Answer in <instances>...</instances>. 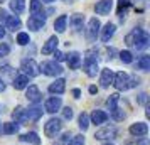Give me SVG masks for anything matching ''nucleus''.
<instances>
[{"label":"nucleus","mask_w":150,"mask_h":145,"mask_svg":"<svg viewBox=\"0 0 150 145\" xmlns=\"http://www.w3.org/2000/svg\"><path fill=\"white\" fill-rule=\"evenodd\" d=\"M149 41H150L149 34H147L145 30H142V29H133V30L125 37L127 46L135 47V49H138V51H142V49L147 47V46H149Z\"/></svg>","instance_id":"1"},{"label":"nucleus","mask_w":150,"mask_h":145,"mask_svg":"<svg viewBox=\"0 0 150 145\" xmlns=\"http://www.w3.org/2000/svg\"><path fill=\"white\" fill-rule=\"evenodd\" d=\"M111 84H115L116 90L122 91V90H128V88H132V86L138 84V79H132L127 73L120 71V73H116L115 76H113V83Z\"/></svg>","instance_id":"2"},{"label":"nucleus","mask_w":150,"mask_h":145,"mask_svg":"<svg viewBox=\"0 0 150 145\" xmlns=\"http://www.w3.org/2000/svg\"><path fill=\"white\" fill-rule=\"evenodd\" d=\"M21 69L24 71V74L27 78H34L37 76L39 73H41V69H39V64L34 61V59H24L21 64Z\"/></svg>","instance_id":"3"},{"label":"nucleus","mask_w":150,"mask_h":145,"mask_svg":"<svg viewBox=\"0 0 150 145\" xmlns=\"http://www.w3.org/2000/svg\"><path fill=\"white\" fill-rule=\"evenodd\" d=\"M61 128H62L61 120H59V118H51L47 123L44 125V133H46V137L54 138L56 135L61 132Z\"/></svg>","instance_id":"4"},{"label":"nucleus","mask_w":150,"mask_h":145,"mask_svg":"<svg viewBox=\"0 0 150 145\" xmlns=\"http://www.w3.org/2000/svg\"><path fill=\"white\" fill-rule=\"evenodd\" d=\"M39 69H42V73H44L46 76H59L62 71H64L56 61L42 62V66H39Z\"/></svg>","instance_id":"5"},{"label":"nucleus","mask_w":150,"mask_h":145,"mask_svg":"<svg viewBox=\"0 0 150 145\" xmlns=\"http://www.w3.org/2000/svg\"><path fill=\"white\" fill-rule=\"evenodd\" d=\"M83 69H84V73H86L89 78H95L96 73H98V62H96V57H93V56H86Z\"/></svg>","instance_id":"6"},{"label":"nucleus","mask_w":150,"mask_h":145,"mask_svg":"<svg viewBox=\"0 0 150 145\" xmlns=\"http://www.w3.org/2000/svg\"><path fill=\"white\" fill-rule=\"evenodd\" d=\"M100 27H101V24H100V21H98L96 17L89 19L88 30H86V37H88V41H95L96 35H98V32H100Z\"/></svg>","instance_id":"7"},{"label":"nucleus","mask_w":150,"mask_h":145,"mask_svg":"<svg viewBox=\"0 0 150 145\" xmlns=\"http://www.w3.org/2000/svg\"><path fill=\"white\" fill-rule=\"evenodd\" d=\"M116 137V128L115 127H105L101 130H98L95 133L96 140H111V138Z\"/></svg>","instance_id":"8"},{"label":"nucleus","mask_w":150,"mask_h":145,"mask_svg":"<svg viewBox=\"0 0 150 145\" xmlns=\"http://www.w3.org/2000/svg\"><path fill=\"white\" fill-rule=\"evenodd\" d=\"M44 24H46V17L44 15H30L27 21V27L30 30H39V29L44 27Z\"/></svg>","instance_id":"9"},{"label":"nucleus","mask_w":150,"mask_h":145,"mask_svg":"<svg viewBox=\"0 0 150 145\" xmlns=\"http://www.w3.org/2000/svg\"><path fill=\"white\" fill-rule=\"evenodd\" d=\"M128 132L133 135V137H145L147 133H149V127H147V123H133L132 127L128 128Z\"/></svg>","instance_id":"10"},{"label":"nucleus","mask_w":150,"mask_h":145,"mask_svg":"<svg viewBox=\"0 0 150 145\" xmlns=\"http://www.w3.org/2000/svg\"><path fill=\"white\" fill-rule=\"evenodd\" d=\"M111 7H113V0H101L95 5V10L98 15H108Z\"/></svg>","instance_id":"11"},{"label":"nucleus","mask_w":150,"mask_h":145,"mask_svg":"<svg viewBox=\"0 0 150 145\" xmlns=\"http://www.w3.org/2000/svg\"><path fill=\"white\" fill-rule=\"evenodd\" d=\"M25 96H27V100L30 101V103H39L41 98H42V95H41V91H39V88H37L35 84H30V86L27 88Z\"/></svg>","instance_id":"12"},{"label":"nucleus","mask_w":150,"mask_h":145,"mask_svg":"<svg viewBox=\"0 0 150 145\" xmlns=\"http://www.w3.org/2000/svg\"><path fill=\"white\" fill-rule=\"evenodd\" d=\"M61 105H62V101H61V98L59 96H52V98H49L47 101H46V111H49V113H56V111L61 108Z\"/></svg>","instance_id":"13"},{"label":"nucleus","mask_w":150,"mask_h":145,"mask_svg":"<svg viewBox=\"0 0 150 145\" xmlns=\"http://www.w3.org/2000/svg\"><path fill=\"white\" fill-rule=\"evenodd\" d=\"M66 90V81L64 79H56L54 83L49 84V93H52V95H62Z\"/></svg>","instance_id":"14"},{"label":"nucleus","mask_w":150,"mask_h":145,"mask_svg":"<svg viewBox=\"0 0 150 145\" xmlns=\"http://www.w3.org/2000/svg\"><path fill=\"white\" fill-rule=\"evenodd\" d=\"M106 120H108V113L103 110H95L91 113V123L95 125H101V123H106Z\"/></svg>","instance_id":"15"},{"label":"nucleus","mask_w":150,"mask_h":145,"mask_svg":"<svg viewBox=\"0 0 150 145\" xmlns=\"http://www.w3.org/2000/svg\"><path fill=\"white\" fill-rule=\"evenodd\" d=\"M113 76H115V74H113V71H111V69H103L101 71V78H100V83H101V86L103 88H108L110 84L113 83Z\"/></svg>","instance_id":"16"},{"label":"nucleus","mask_w":150,"mask_h":145,"mask_svg":"<svg viewBox=\"0 0 150 145\" xmlns=\"http://www.w3.org/2000/svg\"><path fill=\"white\" fill-rule=\"evenodd\" d=\"M4 19H5V27L10 29V30H15V29L21 27V19L17 17V15H4Z\"/></svg>","instance_id":"17"},{"label":"nucleus","mask_w":150,"mask_h":145,"mask_svg":"<svg viewBox=\"0 0 150 145\" xmlns=\"http://www.w3.org/2000/svg\"><path fill=\"white\" fill-rule=\"evenodd\" d=\"M57 44H59V39H57L56 35L49 37L47 42H46V46L42 47V52H44V54H51V52H54L56 49H57Z\"/></svg>","instance_id":"18"},{"label":"nucleus","mask_w":150,"mask_h":145,"mask_svg":"<svg viewBox=\"0 0 150 145\" xmlns=\"http://www.w3.org/2000/svg\"><path fill=\"white\" fill-rule=\"evenodd\" d=\"M21 138V142H25V144H32V145H41V138L35 132H29V133H24Z\"/></svg>","instance_id":"19"},{"label":"nucleus","mask_w":150,"mask_h":145,"mask_svg":"<svg viewBox=\"0 0 150 145\" xmlns=\"http://www.w3.org/2000/svg\"><path fill=\"white\" fill-rule=\"evenodd\" d=\"M115 30H116V27H115V24H106L105 27H103V30H101V41L103 42H108L111 37H113V34H115Z\"/></svg>","instance_id":"20"},{"label":"nucleus","mask_w":150,"mask_h":145,"mask_svg":"<svg viewBox=\"0 0 150 145\" xmlns=\"http://www.w3.org/2000/svg\"><path fill=\"white\" fill-rule=\"evenodd\" d=\"M12 118L15 120V123H25V122H29L27 113H25V110H24L22 106H17V108H15V111L12 113Z\"/></svg>","instance_id":"21"},{"label":"nucleus","mask_w":150,"mask_h":145,"mask_svg":"<svg viewBox=\"0 0 150 145\" xmlns=\"http://www.w3.org/2000/svg\"><path fill=\"white\" fill-rule=\"evenodd\" d=\"M66 61H68V64H69L71 69H78L79 66H81V56L78 54V52H71V54H68Z\"/></svg>","instance_id":"22"},{"label":"nucleus","mask_w":150,"mask_h":145,"mask_svg":"<svg viewBox=\"0 0 150 145\" xmlns=\"http://www.w3.org/2000/svg\"><path fill=\"white\" fill-rule=\"evenodd\" d=\"M29 84V78L25 74H19L14 78V88L15 90H25Z\"/></svg>","instance_id":"23"},{"label":"nucleus","mask_w":150,"mask_h":145,"mask_svg":"<svg viewBox=\"0 0 150 145\" xmlns=\"http://www.w3.org/2000/svg\"><path fill=\"white\" fill-rule=\"evenodd\" d=\"M25 113H27V120L37 122V120L42 117V108H39V106H34V108H29V110H25Z\"/></svg>","instance_id":"24"},{"label":"nucleus","mask_w":150,"mask_h":145,"mask_svg":"<svg viewBox=\"0 0 150 145\" xmlns=\"http://www.w3.org/2000/svg\"><path fill=\"white\" fill-rule=\"evenodd\" d=\"M19 132V125L17 123H12V122H8V123H4L2 125V133L4 135H14Z\"/></svg>","instance_id":"25"},{"label":"nucleus","mask_w":150,"mask_h":145,"mask_svg":"<svg viewBox=\"0 0 150 145\" xmlns=\"http://www.w3.org/2000/svg\"><path fill=\"white\" fill-rule=\"evenodd\" d=\"M137 68L142 69V71H149L150 69V56H147V54L140 56V59L137 61Z\"/></svg>","instance_id":"26"},{"label":"nucleus","mask_w":150,"mask_h":145,"mask_svg":"<svg viewBox=\"0 0 150 145\" xmlns=\"http://www.w3.org/2000/svg\"><path fill=\"white\" fill-rule=\"evenodd\" d=\"M10 8L15 14H22L25 10V0H12L10 2Z\"/></svg>","instance_id":"27"},{"label":"nucleus","mask_w":150,"mask_h":145,"mask_svg":"<svg viewBox=\"0 0 150 145\" xmlns=\"http://www.w3.org/2000/svg\"><path fill=\"white\" fill-rule=\"evenodd\" d=\"M66 24H68V17L66 15H61V17H57L54 22V29L57 32H64L66 30Z\"/></svg>","instance_id":"28"},{"label":"nucleus","mask_w":150,"mask_h":145,"mask_svg":"<svg viewBox=\"0 0 150 145\" xmlns=\"http://www.w3.org/2000/svg\"><path fill=\"white\" fill-rule=\"evenodd\" d=\"M30 14L32 15H44L42 4L39 0H30Z\"/></svg>","instance_id":"29"},{"label":"nucleus","mask_w":150,"mask_h":145,"mask_svg":"<svg viewBox=\"0 0 150 145\" xmlns=\"http://www.w3.org/2000/svg\"><path fill=\"white\" fill-rule=\"evenodd\" d=\"M118 101H120V95H110V98L106 100V106H108L110 111H113L118 108Z\"/></svg>","instance_id":"30"},{"label":"nucleus","mask_w":150,"mask_h":145,"mask_svg":"<svg viewBox=\"0 0 150 145\" xmlns=\"http://www.w3.org/2000/svg\"><path fill=\"white\" fill-rule=\"evenodd\" d=\"M71 25H73V29H74L76 32H79L83 29V15H79V14L73 15L71 17Z\"/></svg>","instance_id":"31"},{"label":"nucleus","mask_w":150,"mask_h":145,"mask_svg":"<svg viewBox=\"0 0 150 145\" xmlns=\"http://www.w3.org/2000/svg\"><path fill=\"white\" fill-rule=\"evenodd\" d=\"M78 122H79V128H81L83 132H86L88 130V127H89V115L88 113H84V111H83L81 115H79V120H78Z\"/></svg>","instance_id":"32"},{"label":"nucleus","mask_w":150,"mask_h":145,"mask_svg":"<svg viewBox=\"0 0 150 145\" xmlns=\"http://www.w3.org/2000/svg\"><path fill=\"white\" fill-rule=\"evenodd\" d=\"M17 42H19L21 46H25V44L30 42V37H29L27 32H19V34H17Z\"/></svg>","instance_id":"33"},{"label":"nucleus","mask_w":150,"mask_h":145,"mask_svg":"<svg viewBox=\"0 0 150 145\" xmlns=\"http://www.w3.org/2000/svg\"><path fill=\"white\" fill-rule=\"evenodd\" d=\"M83 144H84V137L83 135H74L68 142V145H83Z\"/></svg>","instance_id":"34"},{"label":"nucleus","mask_w":150,"mask_h":145,"mask_svg":"<svg viewBox=\"0 0 150 145\" xmlns=\"http://www.w3.org/2000/svg\"><path fill=\"white\" fill-rule=\"evenodd\" d=\"M120 59H122L125 64H130V62H132V52H130V51H122V52H120Z\"/></svg>","instance_id":"35"},{"label":"nucleus","mask_w":150,"mask_h":145,"mask_svg":"<svg viewBox=\"0 0 150 145\" xmlns=\"http://www.w3.org/2000/svg\"><path fill=\"white\" fill-rule=\"evenodd\" d=\"M62 117H64V120H71V118H73V108H71V106H66V108L62 110Z\"/></svg>","instance_id":"36"},{"label":"nucleus","mask_w":150,"mask_h":145,"mask_svg":"<svg viewBox=\"0 0 150 145\" xmlns=\"http://www.w3.org/2000/svg\"><path fill=\"white\" fill-rule=\"evenodd\" d=\"M128 7H130V0H118V14L123 8H128Z\"/></svg>","instance_id":"37"},{"label":"nucleus","mask_w":150,"mask_h":145,"mask_svg":"<svg viewBox=\"0 0 150 145\" xmlns=\"http://www.w3.org/2000/svg\"><path fill=\"white\" fill-rule=\"evenodd\" d=\"M66 142H69V133L61 135V137H59V140H57V142H54V145H64Z\"/></svg>","instance_id":"38"},{"label":"nucleus","mask_w":150,"mask_h":145,"mask_svg":"<svg viewBox=\"0 0 150 145\" xmlns=\"http://www.w3.org/2000/svg\"><path fill=\"white\" fill-rule=\"evenodd\" d=\"M111 113H113V118H115V120H118V122H120V120H123V118H125V113H122V111L118 110V108H116V110H113V111H111Z\"/></svg>","instance_id":"39"},{"label":"nucleus","mask_w":150,"mask_h":145,"mask_svg":"<svg viewBox=\"0 0 150 145\" xmlns=\"http://www.w3.org/2000/svg\"><path fill=\"white\" fill-rule=\"evenodd\" d=\"M8 51H10V47H8L7 44H0V57L2 56H7Z\"/></svg>","instance_id":"40"},{"label":"nucleus","mask_w":150,"mask_h":145,"mask_svg":"<svg viewBox=\"0 0 150 145\" xmlns=\"http://www.w3.org/2000/svg\"><path fill=\"white\" fill-rule=\"evenodd\" d=\"M52 54H54V59H56V61H62V59H64V54H62L61 51H57V49H56Z\"/></svg>","instance_id":"41"},{"label":"nucleus","mask_w":150,"mask_h":145,"mask_svg":"<svg viewBox=\"0 0 150 145\" xmlns=\"http://www.w3.org/2000/svg\"><path fill=\"white\" fill-rule=\"evenodd\" d=\"M138 103H140V105H145V103H147V93H142V95L138 96Z\"/></svg>","instance_id":"42"},{"label":"nucleus","mask_w":150,"mask_h":145,"mask_svg":"<svg viewBox=\"0 0 150 145\" xmlns=\"http://www.w3.org/2000/svg\"><path fill=\"white\" fill-rule=\"evenodd\" d=\"M89 93H91V95L98 93V88H96V86H89Z\"/></svg>","instance_id":"43"},{"label":"nucleus","mask_w":150,"mask_h":145,"mask_svg":"<svg viewBox=\"0 0 150 145\" xmlns=\"http://www.w3.org/2000/svg\"><path fill=\"white\" fill-rule=\"evenodd\" d=\"M4 35H5V29L0 25V39H4Z\"/></svg>","instance_id":"44"},{"label":"nucleus","mask_w":150,"mask_h":145,"mask_svg":"<svg viewBox=\"0 0 150 145\" xmlns=\"http://www.w3.org/2000/svg\"><path fill=\"white\" fill-rule=\"evenodd\" d=\"M73 95H74L76 98H79V95H81V91H79V90H73Z\"/></svg>","instance_id":"45"},{"label":"nucleus","mask_w":150,"mask_h":145,"mask_svg":"<svg viewBox=\"0 0 150 145\" xmlns=\"http://www.w3.org/2000/svg\"><path fill=\"white\" fill-rule=\"evenodd\" d=\"M5 90V84H4V81H2V78H0V91Z\"/></svg>","instance_id":"46"},{"label":"nucleus","mask_w":150,"mask_h":145,"mask_svg":"<svg viewBox=\"0 0 150 145\" xmlns=\"http://www.w3.org/2000/svg\"><path fill=\"white\" fill-rule=\"evenodd\" d=\"M4 15H5V12H4V10H2V8H0V19H2V17H4Z\"/></svg>","instance_id":"47"},{"label":"nucleus","mask_w":150,"mask_h":145,"mask_svg":"<svg viewBox=\"0 0 150 145\" xmlns=\"http://www.w3.org/2000/svg\"><path fill=\"white\" fill-rule=\"evenodd\" d=\"M103 145H115V144H110V142H106V144H103Z\"/></svg>","instance_id":"48"},{"label":"nucleus","mask_w":150,"mask_h":145,"mask_svg":"<svg viewBox=\"0 0 150 145\" xmlns=\"http://www.w3.org/2000/svg\"><path fill=\"white\" fill-rule=\"evenodd\" d=\"M42 2H54V0H42Z\"/></svg>","instance_id":"49"},{"label":"nucleus","mask_w":150,"mask_h":145,"mask_svg":"<svg viewBox=\"0 0 150 145\" xmlns=\"http://www.w3.org/2000/svg\"><path fill=\"white\" fill-rule=\"evenodd\" d=\"M142 145H147V142H143V144H142Z\"/></svg>","instance_id":"50"},{"label":"nucleus","mask_w":150,"mask_h":145,"mask_svg":"<svg viewBox=\"0 0 150 145\" xmlns=\"http://www.w3.org/2000/svg\"><path fill=\"white\" fill-rule=\"evenodd\" d=\"M0 2H4V0H0Z\"/></svg>","instance_id":"51"},{"label":"nucleus","mask_w":150,"mask_h":145,"mask_svg":"<svg viewBox=\"0 0 150 145\" xmlns=\"http://www.w3.org/2000/svg\"><path fill=\"white\" fill-rule=\"evenodd\" d=\"M0 133H2V130H0Z\"/></svg>","instance_id":"52"}]
</instances>
